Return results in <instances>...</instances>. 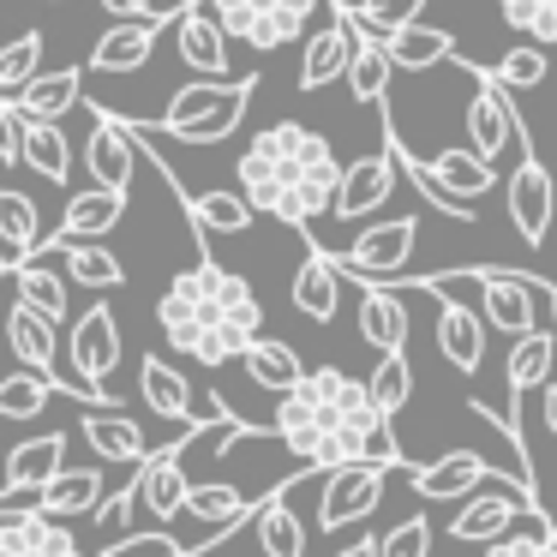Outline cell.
Returning a JSON list of instances; mask_svg holds the SVG:
<instances>
[{"label": "cell", "instance_id": "obj_47", "mask_svg": "<svg viewBox=\"0 0 557 557\" xmlns=\"http://www.w3.org/2000/svg\"><path fill=\"white\" fill-rule=\"evenodd\" d=\"M545 73H552V54L540 49V42H516V49L504 54V61L492 66V78L504 90H540Z\"/></svg>", "mask_w": 557, "mask_h": 557}, {"label": "cell", "instance_id": "obj_58", "mask_svg": "<svg viewBox=\"0 0 557 557\" xmlns=\"http://www.w3.org/2000/svg\"><path fill=\"white\" fill-rule=\"evenodd\" d=\"M169 7H174V13H181V7H198V0H169Z\"/></svg>", "mask_w": 557, "mask_h": 557}, {"label": "cell", "instance_id": "obj_59", "mask_svg": "<svg viewBox=\"0 0 557 557\" xmlns=\"http://www.w3.org/2000/svg\"><path fill=\"white\" fill-rule=\"evenodd\" d=\"M0 468H7V449H0Z\"/></svg>", "mask_w": 557, "mask_h": 557}, {"label": "cell", "instance_id": "obj_8", "mask_svg": "<svg viewBox=\"0 0 557 557\" xmlns=\"http://www.w3.org/2000/svg\"><path fill=\"white\" fill-rule=\"evenodd\" d=\"M521 509H533V516H540L533 485L521 480V473H492V485H485V492H473L468 504L456 509L449 540H461V545H497V540H509V521H516ZM540 528H545V521H540ZM545 533H552V528H545Z\"/></svg>", "mask_w": 557, "mask_h": 557}, {"label": "cell", "instance_id": "obj_43", "mask_svg": "<svg viewBox=\"0 0 557 557\" xmlns=\"http://www.w3.org/2000/svg\"><path fill=\"white\" fill-rule=\"evenodd\" d=\"M61 396V389L49 384L42 372H13V377H0V420H37L49 401Z\"/></svg>", "mask_w": 557, "mask_h": 557}, {"label": "cell", "instance_id": "obj_37", "mask_svg": "<svg viewBox=\"0 0 557 557\" xmlns=\"http://www.w3.org/2000/svg\"><path fill=\"white\" fill-rule=\"evenodd\" d=\"M18 162H25L30 174H42V181H54V186L73 181V145H66V133H61V126H49V121H25Z\"/></svg>", "mask_w": 557, "mask_h": 557}, {"label": "cell", "instance_id": "obj_15", "mask_svg": "<svg viewBox=\"0 0 557 557\" xmlns=\"http://www.w3.org/2000/svg\"><path fill=\"white\" fill-rule=\"evenodd\" d=\"M0 557H90L73 540L66 521H49L37 504L25 509H0Z\"/></svg>", "mask_w": 557, "mask_h": 557}, {"label": "cell", "instance_id": "obj_49", "mask_svg": "<svg viewBox=\"0 0 557 557\" xmlns=\"http://www.w3.org/2000/svg\"><path fill=\"white\" fill-rule=\"evenodd\" d=\"M102 557H193V545H181L174 533L150 528V533H126V540H109Z\"/></svg>", "mask_w": 557, "mask_h": 557}, {"label": "cell", "instance_id": "obj_39", "mask_svg": "<svg viewBox=\"0 0 557 557\" xmlns=\"http://www.w3.org/2000/svg\"><path fill=\"white\" fill-rule=\"evenodd\" d=\"M42 252H61L66 258V282H78V288H97L102 294V288H121V282H126V264L109 252V246H97V240H85V246H54L49 240Z\"/></svg>", "mask_w": 557, "mask_h": 557}, {"label": "cell", "instance_id": "obj_53", "mask_svg": "<svg viewBox=\"0 0 557 557\" xmlns=\"http://www.w3.org/2000/svg\"><path fill=\"white\" fill-rule=\"evenodd\" d=\"M18 138H25V121L13 102H0V162H18Z\"/></svg>", "mask_w": 557, "mask_h": 557}, {"label": "cell", "instance_id": "obj_41", "mask_svg": "<svg viewBox=\"0 0 557 557\" xmlns=\"http://www.w3.org/2000/svg\"><path fill=\"white\" fill-rule=\"evenodd\" d=\"M420 13H425V0H348V18L360 30V42L396 37V30L420 25Z\"/></svg>", "mask_w": 557, "mask_h": 557}, {"label": "cell", "instance_id": "obj_2", "mask_svg": "<svg viewBox=\"0 0 557 557\" xmlns=\"http://www.w3.org/2000/svg\"><path fill=\"white\" fill-rule=\"evenodd\" d=\"M342 174H348V162L336 157V145L300 121H276L264 133H252V145L234 162L240 198L258 216H276L288 228H312L318 216L336 210Z\"/></svg>", "mask_w": 557, "mask_h": 557}, {"label": "cell", "instance_id": "obj_25", "mask_svg": "<svg viewBox=\"0 0 557 557\" xmlns=\"http://www.w3.org/2000/svg\"><path fill=\"white\" fill-rule=\"evenodd\" d=\"M288 492H300V480H282L276 492L252 509V540L264 557H306V521H300V509H294Z\"/></svg>", "mask_w": 557, "mask_h": 557}, {"label": "cell", "instance_id": "obj_30", "mask_svg": "<svg viewBox=\"0 0 557 557\" xmlns=\"http://www.w3.org/2000/svg\"><path fill=\"white\" fill-rule=\"evenodd\" d=\"M420 169H425V181L444 186V198H456V205H473V198H485L497 186V169H492V162H480L468 145H461V150H437V157L420 162Z\"/></svg>", "mask_w": 557, "mask_h": 557}, {"label": "cell", "instance_id": "obj_19", "mask_svg": "<svg viewBox=\"0 0 557 557\" xmlns=\"http://www.w3.org/2000/svg\"><path fill=\"white\" fill-rule=\"evenodd\" d=\"M396 150H389V138H384V150L377 157H354L348 162V174H342V193H336V210L330 216L336 222H366L377 205H389V193H396Z\"/></svg>", "mask_w": 557, "mask_h": 557}, {"label": "cell", "instance_id": "obj_34", "mask_svg": "<svg viewBox=\"0 0 557 557\" xmlns=\"http://www.w3.org/2000/svg\"><path fill=\"white\" fill-rule=\"evenodd\" d=\"M246 377H252L258 389H270V396H288V389H300L306 384V366H300V348H288V342H276V336H258L252 348H246Z\"/></svg>", "mask_w": 557, "mask_h": 557}, {"label": "cell", "instance_id": "obj_46", "mask_svg": "<svg viewBox=\"0 0 557 557\" xmlns=\"http://www.w3.org/2000/svg\"><path fill=\"white\" fill-rule=\"evenodd\" d=\"M497 18L521 37H533L540 49L557 42V0H497Z\"/></svg>", "mask_w": 557, "mask_h": 557}, {"label": "cell", "instance_id": "obj_22", "mask_svg": "<svg viewBox=\"0 0 557 557\" xmlns=\"http://www.w3.org/2000/svg\"><path fill=\"white\" fill-rule=\"evenodd\" d=\"M133 485H138V504H145L157 521L186 516V497H193V480H186V449H181V437H174L169 449H157V456H150L145 468L133 473Z\"/></svg>", "mask_w": 557, "mask_h": 557}, {"label": "cell", "instance_id": "obj_11", "mask_svg": "<svg viewBox=\"0 0 557 557\" xmlns=\"http://www.w3.org/2000/svg\"><path fill=\"white\" fill-rule=\"evenodd\" d=\"M66 354H73V377H78V384H90L97 396H114L109 377H114V366H121V324H114V306L109 300L85 306V312L73 318ZM114 401H121V396H114Z\"/></svg>", "mask_w": 557, "mask_h": 557}, {"label": "cell", "instance_id": "obj_16", "mask_svg": "<svg viewBox=\"0 0 557 557\" xmlns=\"http://www.w3.org/2000/svg\"><path fill=\"white\" fill-rule=\"evenodd\" d=\"M509 193V222H516V234L528 246H545V234H552V174H545L540 150H528V157L516 162V174L504 181Z\"/></svg>", "mask_w": 557, "mask_h": 557}, {"label": "cell", "instance_id": "obj_3", "mask_svg": "<svg viewBox=\"0 0 557 557\" xmlns=\"http://www.w3.org/2000/svg\"><path fill=\"white\" fill-rule=\"evenodd\" d=\"M157 330L169 348H181L198 366H228L246 360L258 336H264V300L240 270L198 258L162 288L157 300Z\"/></svg>", "mask_w": 557, "mask_h": 557}, {"label": "cell", "instance_id": "obj_29", "mask_svg": "<svg viewBox=\"0 0 557 557\" xmlns=\"http://www.w3.org/2000/svg\"><path fill=\"white\" fill-rule=\"evenodd\" d=\"M78 97H85V73H78V66H61V73H37V78H30V85L13 97V109H18V121L61 126V114H73Z\"/></svg>", "mask_w": 557, "mask_h": 557}, {"label": "cell", "instance_id": "obj_26", "mask_svg": "<svg viewBox=\"0 0 557 557\" xmlns=\"http://www.w3.org/2000/svg\"><path fill=\"white\" fill-rule=\"evenodd\" d=\"M294 312L312 318V324H330L342 312V264L324 252V246H306L300 270H294Z\"/></svg>", "mask_w": 557, "mask_h": 557}, {"label": "cell", "instance_id": "obj_6", "mask_svg": "<svg viewBox=\"0 0 557 557\" xmlns=\"http://www.w3.org/2000/svg\"><path fill=\"white\" fill-rule=\"evenodd\" d=\"M468 78H473V97H468V150L480 162H504L509 150H521L528 157V126H521V114H516V102H509V90L497 85L485 66H468Z\"/></svg>", "mask_w": 557, "mask_h": 557}, {"label": "cell", "instance_id": "obj_13", "mask_svg": "<svg viewBox=\"0 0 557 557\" xmlns=\"http://www.w3.org/2000/svg\"><path fill=\"white\" fill-rule=\"evenodd\" d=\"M354 54H360V30H354L348 7L330 0V25L312 30L306 49H300V90H324V85H336V78H348Z\"/></svg>", "mask_w": 557, "mask_h": 557}, {"label": "cell", "instance_id": "obj_51", "mask_svg": "<svg viewBox=\"0 0 557 557\" xmlns=\"http://www.w3.org/2000/svg\"><path fill=\"white\" fill-rule=\"evenodd\" d=\"M485 557H557V540H552L545 528H533V533H509V540L485 545Z\"/></svg>", "mask_w": 557, "mask_h": 557}, {"label": "cell", "instance_id": "obj_17", "mask_svg": "<svg viewBox=\"0 0 557 557\" xmlns=\"http://www.w3.org/2000/svg\"><path fill=\"white\" fill-rule=\"evenodd\" d=\"M492 461L480 456V449H449L444 461H425V468H408V485L413 497H425V504H456V497H473L492 485Z\"/></svg>", "mask_w": 557, "mask_h": 557}, {"label": "cell", "instance_id": "obj_27", "mask_svg": "<svg viewBox=\"0 0 557 557\" xmlns=\"http://www.w3.org/2000/svg\"><path fill=\"white\" fill-rule=\"evenodd\" d=\"M126 216V193H102V186H90V193H73L66 198V216L61 228L49 234L54 246H85V240H102L109 228H121Z\"/></svg>", "mask_w": 557, "mask_h": 557}, {"label": "cell", "instance_id": "obj_60", "mask_svg": "<svg viewBox=\"0 0 557 557\" xmlns=\"http://www.w3.org/2000/svg\"><path fill=\"white\" fill-rule=\"evenodd\" d=\"M552 540H557V533H552Z\"/></svg>", "mask_w": 557, "mask_h": 557}, {"label": "cell", "instance_id": "obj_10", "mask_svg": "<svg viewBox=\"0 0 557 557\" xmlns=\"http://www.w3.org/2000/svg\"><path fill=\"white\" fill-rule=\"evenodd\" d=\"M396 468H377V461H348V468L324 473V492H318V528L342 533L354 521H366L377 504H384V480Z\"/></svg>", "mask_w": 557, "mask_h": 557}, {"label": "cell", "instance_id": "obj_5", "mask_svg": "<svg viewBox=\"0 0 557 557\" xmlns=\"http://www.w3.org/2000/svg\"><path fill=\"white\" fill-rule=\"evenodd\" d=\"M420 246V222L413 216H389V222H372L348 240V252H330L342 264L348 282H384V288H401L408 282V258Z\"/></svg>", "mask_w": 557, "mask_h": 557}, {"label": "cell", "instance_id": "obj_42", "mask_svg": "<svg viewBox=\"0 0 557 557\" xmlns=\"http://www.w3.org/2000/svg\"><path fill=\"white\" fill-rule=\"evenodd\" d=\"M389 78H396V66H389L384 42H360V54H354V66H348V90H354V102H366V109H384Z\"/></svg>", "mask_w": 557, "mask_h": 557}, {"label": "cell", "instance_id": "obj_45", "mask_svg": "<svg viewBox=\"0 0 557 557\" xmlns=\"http://www.w3.org/2000/svg\"><path fill=\"white\" fill-rule=\"evenodd\" d=\"M37 66H42V30H25V37L7 42L0 49V102H13L37 78Z\"/></svg>", "mask_w": 557, "mask_h": 557}, {"label": "cell", "instance_id": "obj_4", "mask_svg": "<svg viewBox=\"0 0 557 557\" xmlns=\"http://www.w3.org/2000/svg\"><path fill=\"white\" fill-rule=\"evenodd\" d=\"M252 90L258 78H198V85H181L150 133H169L181 145H222L228 133H240Z\"/></svg>", "mask_w": 557, "mask_h": 557}, {"label": "cell", "instance_id": "obj_23", "mask_svg": "<svg viewBox=\"0 0 557 557\" xmlns=\"http://www.w3.org/2000/svg\"><path fill=\"white\" fill-rule=\"evenodd\" d=\"M138 396H145V408L157 413V420L181 425V432L198 413V389L186 384V372L174 360H162V354H145V360H138Z\"/></svg>", "mask_w": 557, "mask_h": 557}, {"label": "cell", "instance_id": "obj_50", "mask_svg": "<svg viewBox=\"0 0 557 557\" xmlns=\"http://www.w3.org/2000/svg\"><path fill=\"white\" fill-rule=\"evenodd\" d=\"M133 509H138V485L126 480L121 492H109V497H102V509H97L102 533H114V540H126V521H133Z\"/></svg>", "mask_w": 557, "mask_h": 557}, {"label": "cell", "instance_id": "obj_55", "mask_svg": "<svg viewBox=\"0 0 557 557\" xmlns=\"http://www.w3.org/2000/svg\"><path fill=\"white\" fill-rule=\"evenodd\" d=\"M540 420H545V425H552V432H557V377H552V384L540 389Z\"/></svg>", "mask_w": 557, "mask_h": 557}, {"label": "cell", "instance_id": "obj_52", "mask_svg": "<svg viewBox=\"0 0 557 557\" xmlns=\"http://www.w3.org/2000/svg\"><path fill=\"white\" fill-rule=\"evenodd\" d=\"M102 13H114V25H174L181 13H157V0H102Z\"/></svg>", "mask_w": 557, "mask_h": 557}, {"label": "cell", "instance_id": "obj_1", "mask_svg": "<svg viewBox=\"0 0 557 557\" xmlns=\"http://www.w3.org/2000/svg\"><path fill=\"white\" fill-rule=\"evenodd\" d=\"M270 437H276L282 449H294L300 468H312V473L348 468V461H377V468H396V473L413 468L396 444V425L377 413L372 384L342 372V366L306 372V384L276 401Z\"/></svg>", "mask_w": 557, "mask_h": 557}, {"label": "cell", "instance_id": "obj_14", "mask_svg": "<svg viewBox=\"0 0 557 557\" xmlns=\"http://www.w3.org/2000/svg\"><path fill=\"white\" fill-rule=\"evenodd\" d=\"M552 366H557V336H552V330H533V336H521L516 348H509V401H516L509 425H516V437H521V408L552 384ZM521 461H528V480H540V473H533V449L528 444H521Z\"/></svg>", "mask_w": 557, "mask_h": 557}, {"label": "cell", "instance_id": "obj_28", "mask_svg": "<svg viewBox=\"0 0 557 557\" xmlns=\"http://www.w3.org/2000/svg\"><path fill=\"white\" fill-rule=\"evenodd\" d=\"M78 437H85L90 449H97L102 461H121V468H145L157 449H150V437L138 432L126 413H102V408H90L85 420H78Z\"/></svg>", "mask_w": 557, "mask_h": 557}, {"label": "cell", "instance_id": "obj_57", "mask_svg": "<svg viewBox=\"0 0 557 557\" xmlns=\"http://www.w3.org/2000/svg\"><path fill=\"white\" fill-rule=\"evenodd\" d=\"M7 276H13V264H7V252H0V282H7Z\"/></svg>", "mask_w": 557, "mask_h": 557}, {"label": "cell", "instance_id": "obj_56", "mask_svg": "<svg viewBox=\"0 0 557 557\" xmlns=\"http://www.w3.org/2000/svg\"><path fill=\"white\" fill-rule=\"evenodd\" d=\"M545 306H552V324H557V282L545 288Z\"/></svg>", "mask_w": 557, "mask_h": 557}, {"label": "cell", "instance_id": "obj_36", "mask_svg": "<svg viewBox=\"0 0 557 557\" xmlns=\"http://www.w3.org/2000/svg\"><path fill=\"white\" fill-rule=\"evenodd\" d=\"M186 516L205 521V528H216L222 540H228L240 521H252V497H246L240 485H228V480H205V485H193V497H186Z\"/></svg>", "mask_w": 557, "mask_h": 557}, {"label": "cell", "instance_id": "obj_31", "mask_svg": "<svg viewBox=\"0 0 557 557\" xmlns=\"http://www.w3.org/2000/svg\"><path fill=\"white\" fill-rule=\"evenodd\" d=\"M49 246V234H42V216H37V198L13 193V186H0V252H7V264H30V258Z\"/></svg>", "mask_w": 557, "mask_h": 557}, {"label": "cell", "instance_id": "obj_18", "mask_svg": "<svg viewBox=\"0 0 557 557\" xmlns=\"http://www.w3.org/2000/svg\"><path fill=\"white\" fill-rule=\"evenodd\" d=\"M138 157H145V150H138V138H133V121H114V114L97 109V126H90V138H85L90 181H97L102 193H126Z\"/></svg>", "mask_w": 557, "mask_h": 557}, {"label": "cell", "instance_id": "obj_21", "mask_svg": "<svg viewBox=\"0 0 557 557\" xmlns=\"http://www.w3.org/2000/svg\"><path fill=\"white\" fill-rule=\"evenodd\" d=\"M485 318L473 312V306H461V300H437V330H432V342H437V360L444 366H456L461 377H480V366H485Z\"/></svg>", "mask_w": 557, "mask_h": 557}, {"label": "cell", "instance_id": "obj_54", "mask_svg": "<svg viewBox=\"0 0 557 557\" xmlns=\"http://www.w3.org/2000/svg\"><path fill=\"white\" fill-rule=\"evenodd\" d=\"M336 557H377V533H360V540H348Z\"/></svg>", "mask_w": 557, "mask_h": 557}, {"label": "cell", "instance_id": "obj_33", "mask_svg": "<svg viewBox=\"0 0 557 557\" xmlns=\"http://www.w3.org/2000/svg\"><path fill=\"white\" fill-rule=\"evenodd\" d=\"M157 37L162 25H109L90 49V73H138L157 54Z\"/></svg>", "mask_w": 557, "mask_h": 557}, {"label": "cell", "instance_id": "obj_7", "mask_svg": "<svg viewBox=\"0 0 557 557\" xmlns=\"http://www.w3.org/2000/svg\"><path fill=\"white\" fill-rule=\"evenodd\" d=\"M210 7H216L222 30H228L234 42L270 54V49H288V42L312 25V13L324 0H210Z\"/></svg>", "mask_w": 557, "mask_h": 557}, {"label": "cell", "instance_id": "obj_48", "mask_svg": "<svg viewBox=\"0 0 557 557\" xmlns=\"http://www.w3.org/2000/svg\"><path fill=\"white\" fill-rule=\"evenodd\" d=\"M377 557H432V521H425L420 509L389 521V528L377 533Z\"/></svg>", "mask_w": 557, "mask_h": 557}, {"label": "cell", "instance_id": "obj_44", "mask_svg": "<svg viewBox=\"0 0 557 557\" xmlns=\"http://www.w3.org/2000/svg\"><path fill=\"white\" fill-rule=\"evenodd\" d=\"M366 384H372L377 413H384V420L396 425V413L413 401V366H408V354H384V360H377V372L366 377Z\"/></svg>", "mask_w": 557, "mask_h": 557}, {"label": "cell", "instance_id": "obj_9", "mask_svg": "<svg viewBox=\"0 0 557 557\" xmlns=\"http://www.w3.org/2000/svg\"><path fill=\"white\" fill-rule=\"evenodd\" d=\"M480 270V318L485 330L497 336H533L540 330V300L552 282L545 276H528V270H497V264H473Z\"/></svg>", "mask_w": 557, "mask_h": 557}, {"label": "cell", "instance_id": "obj_38", "mask_svg": "<svg viewBox=\"0 0 557 557\" xmlns=\"http://www.w3.org/2000/svg\"><path fill=\"white\" fill-rule=\"evenodd\" d=\"M181 198H186V216H193L198 240H205V234H246L258 216L240 193H181Z\"/></svg>", "mask_w": 557, "mask_h": 557}, {"label": "cell", "instance_id": "obj_24", "mask_svg": "<svg viewBox=\"0 0 557 557\" xmlns=\"http://www.w3.org/2000/svg\"><path fill=\"white\" fill-rule=\"evenodd\" d=\"M408 300H401V288H384V282H360V336L377 348V360L384 354H408Z\"/></svg>", "mask_w": 557, "mask_h": 557}, {"label": "cell", "instance_id": "obj_40", "mask_svg": "<svg viewBox=\"0 0 557 557\" xmlns=\"http://www.w3.org/2000/svg\"><path fill=\"white\" fill-rule=\"evenodd\" d=\"M13 288H18V306H30V312H42L49 324H66V276H54L42 258H30V264L13 270Z\"/></svg>", "mask_w": 557, "mask_h": 557}, {"label": "cell", "instance_id": "obj_32", "mask_svg": "<svg viewBox=\"0 0 557 557\" xmlns=\"http://www.w3.org/2000/svg\"><path fill=\"white\" fill-rule=\"evenodd\" d=\"M102 492H109V480H102V468H66L61 480H49L37 492V509L49 521H66V516H97L102 509Z\"/></svg>", "mask_w": 557, "mask_h": 557}, {"label": "cell", "instance_id": "obj_35", "mask_svg": "<svg viewBox=\"0 0 557 557\" xmlns=\"http://www.w3.org/2000/svg\"><path fill=\"white\" fill-rule=\"evenodd\" d=\"M384 54H389V66H396V73H425V66L456 61V37H449L444 25H425V18H420V25L384 37Z\"/></svg>", "mask_w": 557, "mask_h": 557}, {"label": "cell", "instance_id": "obj_20", "mask_svg": "<svg viewBox=\"0 0 557 557\" xmlns=\"http://www.w3.org/2000/svg\"><path fill=\"white\" fill-rule=\"evenodd\" d=\"M174 49H181V61L193 66L198 78H228V30H222L216 7L210 0H198V7H186L181 18H174Z\"/></svg>", "mask_w": 557, "mask_h": 557}, {"label": "cell", "instance_id": "obj_12", "mask_svg": "<svg viewBox=\"0 0 557 557\" xmlns=\"http://www.w3.org/2000/svg\"><path fill=\"white\" fill-rule=\"evenodd\" d=\"M66 432H42V437H25V444L7 449V468H0V509H25L37 504V492L49 480L66 473Z\"/></svg>", "mask_w": 557, "mask_h": 557}]
</instances>
